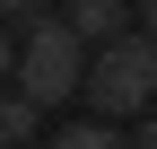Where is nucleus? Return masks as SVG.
Instances as JSON below:
<instances>
[{
  "label": "nucleus",
  "mask_w": 157,
  "mask_h": 149,
  "mask_svg": "<svg viewBox=\"0 0 157 149\" xmlns=\"http://www.w3.org/2000/svg\"><path fill=\"white\" fill-rule=\"evenodd\" d=\"M0 18H35V0H0Z\"/></svg>",
  "instance_id": "obj_8"
},
{
  "label": "nucleus",
  "mask_w": 157,
  "mask_h": 149,
  "mask_svg": "<svg viewBox=\"0 0 157 149\" xmlns=\"http://www.w3.org/2000/svg\"><path fill=\"white\" fill-rule=\"evenodd\" d=\"M35 132H44V105L35 97H0V149H26Z\"/></svg>",
  "instance_id": "obj_4"
},
{
  "label": "nucleus",
  "mask_w": 157,
  "mask_h": 149,
  "mask_svg": "<svg viewBox=\"0 0 157 149\" xmlns=\"http://www.w3.org/2000/svg\"><path fill=\"white\" fill-rule=\"evenodd\" d=\"M87 35L70 18H26V44H17V97L35 105H61V97H87Z\"/></svg>",
  "instance_id": "obj_1"
},
{
  "label": "nucleus",
  "mask_w": 157,
  "mask_h": 149,
  "mask_svg": "<svg viewBox=\"0 0 157 149\" xmlns=\"http://www.w3.org/2000/svg\"><path fill=\"white\" fill-rule=\"evenodd\" d=\"M9 70H17V44H9V35H0V79H9Z\"/></svg>",
  "instance_id": "obj_7"
},
{
  "label": "nucleus",
  "mask_w": 157,
  "mask_h": 149,
  "mask_svg": "<svg viewBox=\"0 0 157 149\" xmlns=\"http://www.w3.org/2000/svg\"><path fill=\"white\" fill-rule=\"evenodd\" d=\"M70 26L87 35V53H96V44H113V35L140 26V9H131V0H70Z\"/></svg>",
  "instance_id": "obj_3"
},
{
  "label": "nucleus",
  "mask_w": 157,
  "mask_h": 149,
  "mask_svg": "<svg viewBox=\"0 0 157 149\" xmlns=\"http://www.w3.org/2000/svg\"><path fill=\"white\" fill-rule=\"evenodd\" d=\"M44 149H131V140L113 132V123H61V132H52Z\"/></svg>",
  "instance_id": "obj_5"
},
{
  "label": "nucleus",
  "mask_w": 157,
  "mask_h": 149,
  "mask_svg": "<svg viewBox=\"0 0 157 149\" xmlns=\"http://www.w3.org/2000/svg\"><path fill=\"white\" fill-rule=\"evenodd\" d=\"M87 97H96V123H131V114H148V105H157V44H148L140 26L113 35V44H96V62H87Z\"/></svg>",
  "instance_id": "obj_2"
},
{
  "label": "nucleus",
  "mask_w": 157,
  "mask_h": 149,
  "mask_svg": "<svg viewBox=\"0 0 157 149\" xmlns=\"http://www.w3.org/2000/svg\"><path fill=\"white\" fill-rule=\"evenodd\" d=\"M140 35H148V44H157V0H140Z\"/></svg>",
  "instance_id": "obj_6"
},
{
  "label": "nucleus",
  "mask_w": 157,
  "mask_h": 149,
  "mask_svg": "<svg viewBox=\"0 0 157 149\" xmlns=\"http://www.w3.org/2000/svg\"><path fill=\"white\" fill-rule=\"evenodd\" d=\"M131 149H157V123H140V132H131Z\"/></svg>",
  "instance_id": "obj_9"
}]
</instances>
